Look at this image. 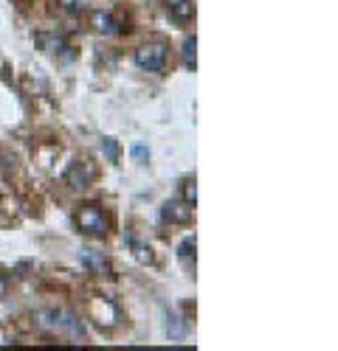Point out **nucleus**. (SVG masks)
Segmentation results:
<instances>
[{
	"mask_svg": "<svg viewBox=\"0 0 338 351\" xmlns=\"http://www.w3.org/2000/svg\"><path fill=\"white\" fill-rule=\"evenodd\" d=\"M183 62L194 71V65H197V40H194V37H189V40L183 43Z\"/></svg>",
	"mask_w": 338,
	"mask_h": 351,
	"instance_id": "11",
	"label": "nucleus"
},
{
	"mask_svg": "<svg viewBox=\"0 0 338 351\" xmlns=\"http://www.w3.org/2000/svg\"><path fill=\"white\" fill-rule=\"evenodd\" d=\"M37 43H40V48H43L45 53H51V56H65V60H71V53H68L71 48L65 45L63 37H56V34H40Z\"/></svg>",
	"mask_w": 338,
	"mask_h": 351,
	"instance_id": "7",
	"label": "nucleus"
},
{
	"mask_svg": "<svg viewBox=\"0 0 338 351\" xmlns=\"http://www.w3.org/2000/svg\"><path fill=\"white\" fill-rule=\"evenodd\" d=\"M37 317H40V326L43 329L68 335L74 340H84V324H82V320L74 312H68V309H45Z\"/></svg>",
	"mask_w": 338,
	"mask_h": 351,
	"instance_id": "1",
	"label": "nucleus"
},
{
	"mask_svg": "<svg viewBox=\"0 0 338 351\" xmlns=\"http://www.w3.org/2000/svg\"><path fill=\"white\" fill-rule=\"evenodd\" d=\"M79 258H82V265L88 267L91 273H96V276H110V261H107L104 253H99V250H82Z\"/></svg>",
	"mask_w": 338,
	"mask_h": 351,
	"instance_id": "6",
	"label": "nucleus"
},
{
	"mask_svg": "<svg viewBox=\"0 0 338 351\" xmlns=\"http://www.w3.org/2000/svg\"><path fill=\"white\" fill-rule=\"evenodd\" d=\"M93 178H96V171H93L91 163H74V166L68 169V174H65V183H68L71 189L82 191L84 186H91Z\"/></svg>",
	"mask_w": 338,
	"mask_h": 351,
	"instance_id": "5",
	"label": "nucleus"
},
{
	"mask_svg": "<svg viewBox=\"0 0 338 351\" xmlns=\"http://www.w3.org/2000/svg\"><path fill=\"white\" fill-rule=\"evenodd\" d=\"M164 6L166 12L172 14L178 23H186L194 17V6H192V0H164Z\"/></svg>",
	"mask_w": 338,
	"mask_h": 351,
	"instance_id": "8",
	"label": "nucleus"
},
{
	"mask_svg": "<svg viewBox=\"0 0 338 351\" xmlns=\"http://www.w3.org/2000/svg\"><path fill=\"white\" fill-rule=\"evenodd\" d=\"M147 158H150V152L144 149V146H141V143H138V146H133V160H135V163H144Z\"/></svg>",
	"mask_w": 338,
	"mask_h": 351,
	"instance_id": "15",
	"label": "nucleus"
},
{
	"mask_svg": "<svg viewBox=\"0 0 338 351\" xmlns=\"http://www.w3.org/2000/svg\"><path fill=\"white\" fill-rule=\"evenodd\" d=\"M183 202H189V206L194 208V202H197V191H194V180H186V183H183Z\"/></svg>",
	"mask_w": 338,
	"mask_h": 351,
	"instance_id": "14",
	"label": "nucleus"
},
{
	"mask_svg": "<svg viewBox=\"0 0 338 351\" xmlns=\"http://www.w3.org/2000/svg\"><path fill=\"white\" fill-rule=\"evenodd\" d=\"M76 225L82 233H88V237H104L107 233V217L99 206H84L76 214Z\"/></svg>",
	"mask_w": 338,
	"mask_h": 351,
	"instance_id": "3",
	"label": "nucleus"
},
{
	"mask_svg": "<svg viewBox=\"0 0 338 351\" xmlns=\"http://www.w3.org/2000/svg\"><path fill=\"white\" fill-rule=\"evenodd\" d=\"M178 253H181V258H192V261H194V237L183 239L181 247H178Z\"/></svg>",
	"mask_w": 338,
	"mask_h": 351,
	"instance_id": "13",
	"label": "nucleus"
},
{
	"mask_svg": "<svg viewBox=\"0 0 338 351\" xmlns=\"http://www.w3.org/2000/svg\"><path fill=\"white\" fill-rule=\"evenodd\" d=\"M6 292H9V278H6L3 273H0V298H3Z\"/></svg>",
	"mask_w": 338,
	"mask_h": 351,
	"instance_id": "16",
	"label": "nucleus"
},
{
	"mask_svg": "<svg viewBox=\"0 0 338 351\" xmlns=\"http://www.w3.org/2000/svg\"><path fill=\"white\" fill-rule=\"evenodd\" d=\"M91 20H93V28H96L99 34H119V32H122V25L113 20L107 12H93Z\"/></svg>",
	"mask_w": 338,
	"mask_h": 351,
	"instance_id": "9",
	"label": "nucleus"
},
{
	"mask_svg": "<svg viewBox=\"0 0 338 351\" xmlns=\"http://www.w3.org/2000/svg\"><path fill=\"white\" fill-rule=\"evenodd\" d=\"M166 60H169V48L161 45V43H153V45H141L135 51V65L138 68H144V71H164L166 68Z\"/></svg>",
	"mask_w": 338,
	"mask_h": 351,
	"instance_id": "2",
	"label": "nucleus"
},
{
	"mask_svg": "<svg viewBox=\"0 0 338 351\" xmlns=\"http://www.w3.org/2000/svg\"><path fill=\"white\" fill-rule=\"evenodd\" d=\"M166 335L172 337V340H183L186 324H183V317H181L178 312H169V315H166Z\"/></svg>",
	"mask_w": 338,
	"mask_h": 351,
	"instance_id": "10",
	"label": "nucleus"
},
{
	"mask_svg": "<svg viewBox=\"0 0 338 351\" xmlns=\"http://www.w3.org/2000/svg\"><path fill=\"white\" fill-rule=\"evenodd\" d=\"M192 214H194V208L189 206V202H183V199L166 202L164 211H161L164 222H175V225H186V222H192Z\"/></svg>",
	"mask_w": 338,
	"mask_h": 351,
	"instance_id": "4",
	"label": "nucleus"
},
{
	"mask_svg": "<svg viewBox=\"0 0 338 351\" xmlns=\"http://www.w3.org/2000/svg\"><path fill=\"white\" fill-rule=\"evenodd\" d=\"M104 155L110 163H119V143L116 138H104Z\"/></svg>",
	"mask_w": 338,
	"mask_h": 351,
	"instance_id": "12",
	"label": "nucleus"
}]
</instances>
